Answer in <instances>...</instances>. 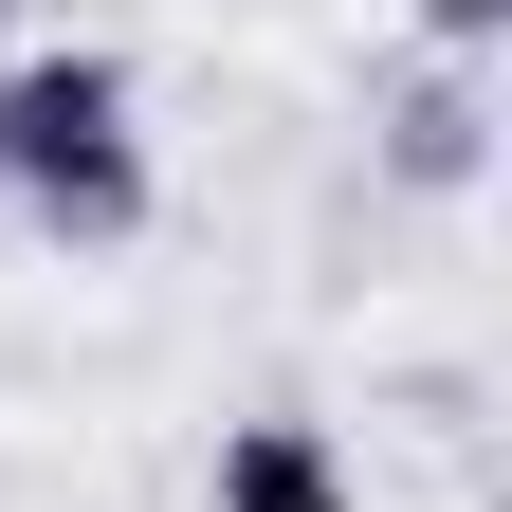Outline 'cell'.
<instances>
[{"instance_id": "1", "label": "cell", "mask_w": 512, "mask_h": 512, "mask_svg": "<svg viewBox=\"0 0 512 512\" xmlns=\"http://www.w3.org/2000/svg\"><path fill=\"white\" fill-rule=\"evenodd\" d=\"M0 202H19L37 238H74V256H110V238H147V128H128V74L110 55H19L0 74Z\"/></svg>"}, {"instance_id": "2", "label": "cell", "mask_w": 512, "mask_h": 512, "mask_svg": "<svg viewBox=\"0 0 512 512\" xmlns=\"http://www.w3.org/2000/svg\"><path fill=\"white\" fill-rule=\"evenodd\" d=\"M220 512H366V494H348V458H330V421L256 403V421H220Z\"/></svg>"}, {"instance_id": "3", "label": "cell", "mask_w": 512, "mask_h": 512, "mask_svg": "<svg viewBox=\"0 0 512 512\" xmlns=\"http://www.w3.org/2000/svg\"><path fill=\"white\" fill-rule=\"evenodd\" d=\"M476 147H494V92L458 74V55H439V74L384 110V183H421V202H439V183H476Z\"/></svg>"}, {"instance_id": "4", "label": "cell", "mask_w": 512, "mask_h": 512, "mask_svg": "<svg viewBox=\"0 0 512 512\" xmlns=\"http://www.w3.org/2000/svg\"><path fill=\"white\" fill-rule=\"evenodd\" d=\"M403 19H421V37H439V55H458V74H476V55L512 37V0H403Z\"/></svg>"}, {"instance_id": "5", "label": "cell", "mask_w": 512, "mask_h": 512, "mask_svg": "<svg viewBox=\"0 0 512 512\" xmlns=\"http://www.w3.org/2000/svg\"><path fill=\"white\" fill-rule=\"evenodd\" d=\"M0 19H19V0H0Z\"/></svg>"}]
</instances>
